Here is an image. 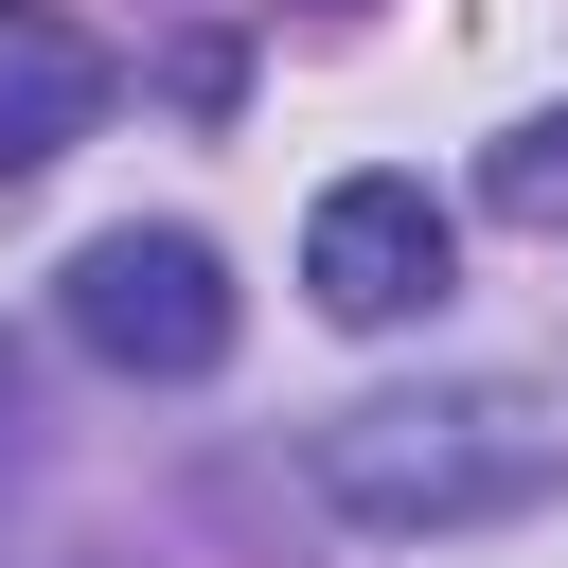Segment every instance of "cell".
<instances>
[{"label":"cell","mask_w":568,"mask_h":568,"mask_svg":"<svg viewBox=\"0 0 568 568\" xmlns=\"http://www.w3.org/2000/svg\"><path fill=\"white\" fill-rule=\"evenodd\" d=\"M302 479L355 515V532H462V515H515L568 479V426H532L515 390H373L302 444Z\"/></svg>","instance_id":"cell-1"},{"label":"cell","mask_w":568,"mask_h":568,"mask_svg":"<svg viewBox=\"0 0 568 568\" xmlns=\"http://www.w3.org/2000/svg\"><path fill=\"white\" fill-rule=\"evenodd\" d=\"M53 320H71V355H106L142 390H195L231 355V266H213V231H89Z\"/></svg>","instance_id":"cell-2"},{"label":"cell","mask_w":568,"mask_h":568,"mask_svg":"<svg viewBox=\"0 0 568 568\" xmlns=\"http://www.w3.org/2000/svg\"><path fill=\"white\" fill-rule=\"evenodd\" d=\"M444 266H462V231H444V195H426V178H337V195L302 213V302H320V320H355V337L426 320V302H444Z\"/></svg>","instance_id":"cell-3"},{"label":"cell","mask_w":568,"mask_h":568,"mask_svg":"<svg viewBox=\"0 0 568 568\" xmlns=\"http://www.w3.org/2000/svg\"><path fill=\"white\" fill-rule=\"evenodd\" d=\"M106 106V71L71 53V36H36V18H0V178H36L71 124Z\"/></svg>","instance_id":"cell-4"},{"label":"cell","mask_w":568,"mask_h":568,"mask_svg":"<svg viewBox=\"0 0 568 568\" xmlns=\"http://www.w3.org/2000/svg\"><path fill=\"white\" fill-rule=\"evenodd\" d=\"M479 195H497L515 231H568V106H532V124L479 160Z\"/></svg>","instance_id":"cell-5"},{"label":"cell","mask_w":568,"mask_h":568,"mask_svg":"<svg viewBox=\"0 0 568 568\" xmlns=\"http://www.w3.org/2000/svg\"><path fill=\"white\" fill-rule=\"evenodd\" d=\"M320 18H355V0H320Z\"/></svg>","instance_id":"cell-6"},{"label":"cell","mask_w":568,"mask_h":568,"mask_svg":"<svg viewBox=\"0 0 568 568\" xmlns=\"http://www.w3.org/2000/svg\"><path fill=\"white\" fill-rule=\"evenodd\" d=\"M0 18H36V0H0Z\"/></svg>","instance_id":"cell-7"}]
</instances>
